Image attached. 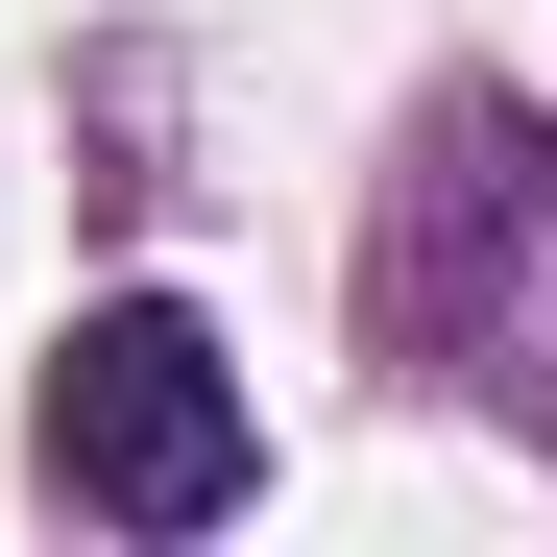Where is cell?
<instances>
[{
    "mask_svg": "<svg viewBox=\"0 0 557 557\" xmlns=\"http://www.w3.org/2000/svg\"><path fill=\"white\" fill-rule=\"evenodd\" d=\"M25 436H49V485L98 509V533H219V509L267 485V436H243V363H219V315H170V292L73 315Z\"/></svg>",
    "mask_w": 557,
    "mask_h": 557,
    "instance_id": "6da1fadb",
    "label": "cell"
}]
</instances>
